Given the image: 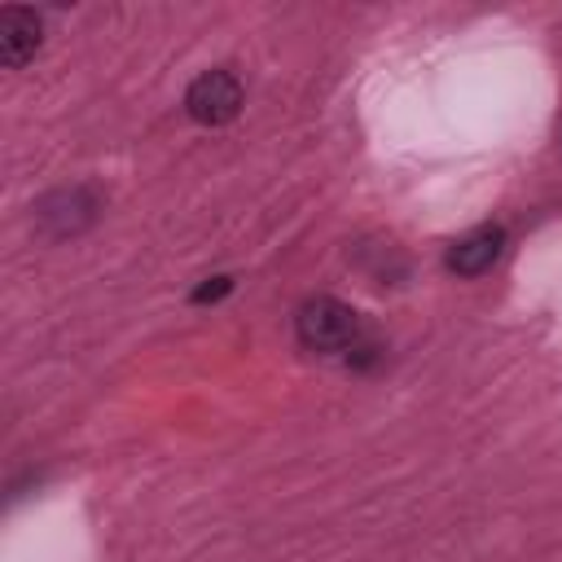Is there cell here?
<instances>
[{"label":"cell","mask_w":562,"mask_h":562,"mask_svg":"<svg viewBox=\"0 0 562 562\" xmlns=\"http://www.w3.org/2000/svg\"><path fill=\"white\" fill-rule=\"evenodd\" d=\"M294 334L307 351H321V356L360 351V316L342 299H329V294H316L299 307Z\"/></svg>","instance_id":"1"},{"label":"cell","mask_w":562,"mask_h":562,"mask_svg":"<svg viewBox=\"0 0 562 562\" xmlns=\"http://www.w3.org/2000/svg\"><path fill=\"white\" fill-rule=\"evenodd\" d=\"M184 110L202 127L233 123L241 114V79L233 70H206V75H198L189 83V92H184Z\"/></svg>","instance_id":"2"},{"label":"cell","mask_w":562,"mask_h":562,"mask_svg":"<svg viewBox=\"0 0 562 562\" xmlns=\"http://www.w3.org/2000/svg\"><path fill=\"white\" fill-rule=\"evenodd\" d=\"M97 198H92V189H83V184H75V189H57L53 198H44L40 202V228L48 233V237H75L79 228H88L92 220H97Z\"/></svg>","instance_id":"3"},{"label":"cell","mask_w":562,"mask_h":562,"mask_svg":"<svg viewBox=\"0 0 562 562\" xmlns=\"http://www.w3.org/2000/svg\"><path fill=\"white\" fill-rule=\"evenodd\" d=\"M501 246H505V228L501 224H483V228H474V233H465V237L452 241L448 268L457 277H479V272H487L501 259Z\"/></svg>","instance_id":"4"},{"label":"cell","mask_w":562,"mask_h":562,"mask_svg":"<svg viewBox=\"0 0 562 562\" xmlns=\"http://www.w3.org/2000/svg\"><path fill=\"white\" fill-rule=\"evenodd\" d=\"M40 48V18L31 9H4L0 13V57L4 66H26Z\"/></svg>","instance_id":"5"},{"label":"cell","mask_w":562,"mask_h":562,"mask_svg":"<svg viewBox=\"0 0 562 562\" xmlns=\"http://www.w3.org/2000/svg\"><path fill=\"white\" fill-rule=\"evenodd\" d=\"M228 285H233L228 277H211V285H202L193 299H198V303H206V299H220V294H228Z\"/></svg>","instance_id":"6"}]
</instances>
